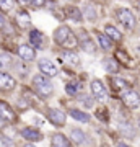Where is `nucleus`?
Here are the masks:
<instances>
[{
	"label": "nucleus",
	"instance_id": "nucleus-1",
	"mask_svg": "<svg viewBox=\"0 0 140 147\" xmlns=\"http://www.w3.org/2000/svg\"><path fill=\"white\" fill-rule=\"evenodd\" d=\"M54 39L59 46L65 47V49H75L78 46V38L73 34L68 26H59L54 33Z\"/></svg>",
	"mask_w": 140,
	"mask_h": 147
},
{
	"label": "nucleus",
	"instance_id": "nucleus-2",
	"mask_svg": "<svg viewBox=\"0 0 140 147\" xmlns=\"http://www.w3.org/2000/svg\"><path fill=\"white\" fill-rule=\"evenodd\" d=\"M33 85H34V88H36V93L41 95V96H44V98H46V96H51L52 92H54L52 84L47 80L46 75H42V74L33 77Z\"/></svg>",
	"mask_w": 140,
	"mask_h": 147
},
{
	"label": "nucleus",
	"instance_id": "nucleus-3",
	"mask_svg": "<svg viewBox=\"0 0 140 147\" xmlns=\"http://www.w3.org/2000/svg\"><path fill=\"white\" fill-rule=\"evenodd\" d=\"M117 20H119L127 30H134L135 16H134V13H132L130 10H127V8H121V10H117Z\"/></svg>",
	"mask_w": 140,
	"mask_h": 147
},
{
	"label": "nucleus",
	"instance_id": "nucleus-4",
	"mask_svg": "<svg viewBox=\"0 0 140 147\" xmlns=\"http://www.w3.org/2000/svg\"><path fill=\"white\" fill-rule=\"evenodd\" d=\"M122 101L127 108H139L140 106V95L135 90H125L122 93Z\"/></svg>",
	"mask_w": 140,
	"mask_h": 147
},
{
	"label": "nucleus",
	"instance_id": "nucleus-5",
	"mask_svg": "<svg viewBox=\"0 0 140 147\" xmlns=\"http://www.w3.org/2000/svg\"><path fill=\"white\" fill-rule=\"evenodd\" d=\"M91 93H93V96L99 103H106V100H108V92L104 88L103 82H99V80H93L91 82Z\"/></svg>",
	"mask_w": 140,
	"mask_h": 147
},
{
	"label": "nucleus",
	"instance_id": "nucleus-6",
	"mask_svg": "<svg viewBox=\"0 0 140 147\" xmlns=\"http://www.w3.org/2000/svg\"><path fill=\"white\" fill-rule=\"evenodd\" d=\"M38 65H39V70L42 72V75L54 77V75H57L59 74V67L52 62V61H49V59H41Z\"/></svg>",
	"mask_w": 140,
	"mask_h": 147
},
{
	"label": "nucleus",
	"instance_id": "nucleus-7",
	"mask_svg": "<svg viewBox=\"0 0 140 147\" xmlns=\"http://www.w3.org/2000/svg\"><path fill=\"white\" fill-rule=\"evenodd\" d=\"M47 118L51 121L52 124H56V126H64L65 124V119H67V116L65 113L60 110H56V108H52V110L47 111Z\"/></svg>",
	"mask_w": 140,
	"mask_h": 147
},
{
	"label": "nucleus",
	"instance_id": "nucleus-8",
	"mask_svg": "<svg viewBox=\"0 0 140 147\" xmlns=\"http://www.w3.org/2000/svg\"><path fill=\"white\" fill-rule=\"evenodd\" d=\"M16 87V80L11 77L10 74L0 72V90L2 92H10Z\"/></svg>",
	"mask_w": 140,
	"mask_h": 147
},
{
	"label": "nucleus",
	"instance_id": "nucleus-9",
	"mask_svg": "<svg viewBox=\"0 0 140 147\" xmlns=\"http://www.w3.org/2000/svg\"><path fill=\"white\" fill-rule=\"evenodd\" d=\"M59 59L64 62V65H68V67H77L80 64V57L75 53H72V51H64L59 56Z\"/></svg>",
	"mask_w": 140,
	"mask_h": 147
},
{
	"label": "nucleus",
	"instance_id": "nucleus-10",
	"mask_svg": "<svg viewBox=\"0 0 140 147\" xmlns=\"http://www.w3.org/2000/svg\"><path fill=\"white\" fill-rule=\"evenodd\" d=\"M0 118L3 121H7V123H15L16 121V115L15 111L11 110L10 106L7 105L5 101L0 100Z\"/></svg>",
	"mask_w": 140,
	"mask_h": 147
},
{
	"label": "nucleus",
	"instance_id": "nucleus-11",
	"mask_svg": "<svg viewBox=\"0 0 140 147\" xmlns=\"http://www.w3.org/2000/svg\"><path fill=\"white\" fill-rule=\"evenodd\" d=\"M18 56H20L23 61H33V59L36 57V53H34V49L31 46H28V44H21L18 47Z\"/></svg>",
	"mask_w": 140,
	"mask_h": 147
},
{
	"label": "nucleus",
	"instance_id": "nucleus-12",
	"mask_svg": "<svg viewBox=\"0 0 140 147\" xmlns=\"http://www.w3.org/2000/svg\"><path fill=\"white\" fill-rule=\"evenodd\" d=\"M15 21H16V25H18L20 28H29V25H31V16H29L28 11L21 10V11L16 13Z\"/></svg>",
	"mask_w": 140,
	"mask_h": 147
},
{
	"label": "nucleus",
	"instance_id": "nucleus-13",
	"mask_svg": "<svg viewBox=\"0 0 140 147\" xmlns=\"http://www.w3.org/2000/svg\"><path fill=\"white\" fill-rule=\"evenodd\" d=\"M21 136L28 139V141L31 142H36V141H41L42 139V134L38 129H33V127H25V129H21Z\"/></svg>",
	"mask_w": 140,
	"mask_h": 147
},
{
	"label": "nucleus",
	"instance_id": "nucleus-14",
	"mask_svg": "<svg viewBox=\"0 0 140 147\" xmlns=\"http://www.w3.org/2000/svg\"><path fill=\"white\" fill-rule=\"evenodd\" d=\"M51 142H52V147H72L70 141L64 134H54Z\"/></svg>",
	"mask_w": 140,
	"mask_h": 147
},
{
	"label": "nucleus",
	"instance_id": "nucleus-15",
	"mask_svg": "<svg viewBox=\"0 0 140 147\" xmlns=\"http://www.w3.org/2000/svg\"><path fill=\"white\" fill-rule=\"evenodd\" d=\"M78 44L82 46V49L83 51H86V53H94V44H93V41L90 39L85 33H82V38L78 39Z\"/></svg>",
	"mask_w": 140,
	"mask_h": 147
},
{
	"label": "nucleus",
	"instance_id": "nucleus-16",
	"mask_svg": "<svg viewBox=\"0 0 140 147\" xmlns=\"http://www.w3.org/2000/svg\"><path fill=\"white\" fill-rule=\"evenodd\" d=\"M106 36H108L111 41L119 42L121 39H122V33H121L117 28H114V26H111V25H108V26H106Z\"/></svg>",
	"mask_w": 140,
	"mask_h": 147
},
{
	"label": "nucleus",
	"instance_id": "nucleus-17",
	"mask_svg": "<svg viewBox=\"0 0 140 147\" xmlns=\"http://www.w3.org/2000/svg\"><path fill=\"white\" fill-rule=\"evenodd\" d=\"M29 39H31V44L34 47H41L42 42H44V36H42L41 31H38V30H33L29 33Z\"/></svg>",
	"mask_w": 140,
	"mask_h": 147
},
{
	"label": "nucleus",
	"instance_id": "nucleus-18",
	"mask_svg": "<svg viewBox=\"0 0 140 147\" xmlns=\"http://www.w3.org/2000/svg\"><path fill=\"white\" fill-rule=\"evenodd\" d=\"M70 137H72V142H77V144H85L86 142V134L82 129H72Z\"/></svg>",
	"mask_w": 140,
	"mask_h": 147
},
{
	"label": "nucleus",
	"instance_id": "nucleus-19",
	"mask_svg": "<svg viewBox=\"0 0 140 147\" xmlns=\"http://www.w3.org/2000/svg\"><path fill=\"white\" fill-rule=\"evenodd\" d=\"M111 84H113V88H114L116 92L129 90V84H127L124 79H121V77H116V79H113V80H111Z\"/></svg>",
	"mask_w": 140,
	"mask_h": 147
},
{
	"label": "nucleus",
	"instance_id": "nucleus-20",
	"mask_svg": "<svg viewBox=\"0 0 140 147\" xmlns=\"http://www.w3.org/2000/svg\"><path fill=\"white\" fill-rule=\"evenodd\" d=\"M70 116L73 119L80 121V123H88L90 121V115H86V113H83L80 110H70Z\"/></svg>",
	"mask_w": 140,
	"mask_h": 147
},
{
	"label": "nucleus",
	"instance_id": "nucleus-21",
	"mask_svg": "<svg viewBox=\"0 0 140 147\" xmlns=\"http://www.w3.org/2000/svg\"><path fill=\"white\" fill-rule=\"evenodd\" d=\"M114 59H116V62H117V64H124V65H129V64H130V57L124 53V51H122V49L116 51Z\"/></svg>",
	"mask_w": 140,
	"mask_h": 147
},
{
	"label": "nucleus",
	"instance_id": "nucleus-22",
	"mask_svg": "<svg viewBox=\"0 0 140 147\" xmlns=\"http://www.w3.org/2000/svg\"><path fill=\"white\" fill-rule=\"evenodd\" d=\"M11 67V57L8 54H0V72H5Z\"/></svg>",
	"mask_w": 140,
	"mask_h": 147
},
{
	"label": "nucleus",
	"instance_id": "nucleus-23",
	"mask_svg": "<svg viewBox=\"0 0 140 147\" xmlns=\"http://www.w3.org/2000/svg\"><path fill=\"white\" fill-rule=\"evenodd\" d=\"M80 88H82V85L78 84V82H68L67 85H65V92H67L68 95H77L78 92H80Z\"/></svg>",
	"mask_w": 140,
	"mask_h": 147
},
{
	"label": "nucleus",
	"instance_id": "nucleus-24",
	"mask_svg": "<svg viewBox=\"0 0 140 147\" xmlns=\"http://www.w3.org/2000/svg\"><path fill=\"white\" fill-rule=\"evenodd\" d=\"M98 42H99V46L103 47L104 51H108V49L113 47V42H111V39H109L106 34H98Z\"/></svg>",
	"mask_w": 140,
	"mask_h": 147
},
{
	"label": "nucleus",
	"instance_id": "nucleus-25",
	"mask_svg": "<svg viewBox=\"0 0 140 147\" xmlns=\"http://www.w3.org/2000/svg\"><path fill=\"white\" fill-rule=\"evenodd\" d=\"M104 67H106L108 72H117L119 65L116 62V59H106V61H104Z\"/></svg>",
	"mask_w": 140,
	"mask_h": 147
},
{
	"label": "nucleus",
	"instance_id": "nucleus-26",
	"mask_svg": "<svg viewBox=\"0 0 140 147\" xmlns=\"http://www.w3.org/2000/svg\"><path fill=\"white\" fill-rule=\"evenodd\" d=\"M68 16H70L72 20H77V21H80V20H82V11L78 10V8H73V7H70V11H68Z\"/></svg>",
	"mask_w": 140,
	"mask_h": 147
},
{
	"label": "nucleus",
	"instance_id": "nucleus-27",
	"mask_svg": "<svg viewBox=\"0 0 140 147\" xmlns=\"http://www.w3.org/2000/svg\"><path fill=\"white\" fill-rule=\"evenodd\" d=\"M13 7H15V2H10V0H7V2H5V0H0V8H2L3 11L11 10Z\"/></svg>",
	"mask_w": 140,
	"mask_h": 147
},
{
	"label": "nucleus",
	"instance_id": "nucleus-28",
	"mask_svg": "<svg viewBox=\"0 0 140 147\" xmlns=\"http://www.w3.org/2000/svg\"><path fill=\"white\" fill-rule=\"evenodd\" d=\"M82 101H83V105L86 106V108H91V106H93V100L88 98V96H82Z\"/></svg>",
	"mask_w": 140,
	"mask_h": 147
},
{
	"label": "nucleus",
	"instance_id": "nucleus-29",
	"mask_svg": "<svg viewBox=\"0 0 140 147\" xmlns=\"http://www.w3.org/2000/svg\"><path fill=\"white\" fill-rule=\"evenodd\" d=\"M106 115H108V113H106V110H103V111L99 110V111H98V118H99L101 121H108V116H106Z\"/></svg>",
	"mask_w": 140,
	"mask_h": 147
},
{
	"label": "nucleus",
	"instance_id": "nucleus-30",
	"mask_svg": "<svg viewBox=\"0 0 140 147\" xmlns=\"http://www.w3.org/2000/svg\"><path fill=\"white\" fill-rule=\"evenodd\" d=\"M5 25H7L5 16H3V15H0V30H3V28H5Z\"/></svg>",
	"mask_w": 140,
	"mask_h": 147
},
{
	"label": "nucleus",
	"instance_id": "nucleus-31",
	"mask_svg": "<svg viewBox=\"0 0 140 147\" xmlns=\"http://www.w3.org/2000/svg\"><path fill=\"white\" fill-rule=\"evenodd\" d=\"M86 16H88L90 20H94V13H93V10H91V8H86Z\"/></svg>",
	"mask_w": 140,
	"mask_h": 147
},
{
	"label": "nucleus",
	"instance_id": "nucleus-32",
	"mask_svg": "<svg viewBox=\"0 0 140 147\" xmlns=\"http://www.w3.org/2000/svg\"><path fill=\"white\" fill-rule=\"evenodd\" d=\"M29 3H31L33 7H42L44 5V2H29Z\"/></svg>",
	"mask_w": 140,
	"mask_h": 147
},
{
	"label": "nucleus",
	"instance_id": "nucleus-33",
	"mask_svg": "<svg viewBox=\"0 0 140 147\" xmlns=\"http://www.w3.org/2000/svg\"><path fill=\"white\" fill-rule=\"evenodd\" d=\"M117 147H129V146H127V144H124V142H119V144H117Z\"/></svg>",
	"mask_w": 140,
	"mask_h": 147
},
{
	"label": "nucleus",
	"instance_id": "nucleus-34",
	"mask_svg": "<svg viewBox=\"0 0 140 147\" xmlns=\"http://www.w3.org/2000/svg\"><path fill=\"white\" fill-rule=\"evenodd\" d=\"M3 124H5V121H3V119H2V118H0V129L3 127Z\"/></svg>",
	"mask_w": 140,
	"mask_h": 147
},
{
	"label": "nucleus",
	"instance_id": "nucleus-35",
	"mask_svg": "<svg viewBox=\"0 0 140 147\" xmlns=\"http://www.w3.org/2000/svg\"><path fill=\"white\" fill-rule=\"evenodd\" d=\"M137 7H139V11H140V2H139V3H137Z\"/></svg>",
	"mask_w": 140,
	"mask_h": 147
},
{
	"label": "nucleus",
	"instance_id": "nucleus-36",
	"mask_svg": "<svg viewBox=\"0 0 140 147\" xmlns=\"http://www.w3.org/2000/svg\"><path fill=\"white\" fill-rule=\"evenodd\" d=\"M25 147H34V146H25Z\"/></svg>",
	"mask_w": 140,
	"mask_h": 147
},
{
	"label": "nucleus",
	"instance_id": "nucleus-37",
	"mask_svg": "<svg viewBox=\"0 0 140 147\" xmlns=\"http://www.w3.org/2000/svg\"><path fill=\"white\" fill-rule=\"evenodd\" d=\"M139 126H140V119H139Z\"/></svg>",
	"mask_w": 140,
	"mask_h": 147
}]
</instances>
